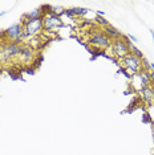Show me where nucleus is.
<instances>
[{"mask_svg": "<svg viewBox=\"0 0 154 155\" xmlns=\"http://www.w3.org/2000/svg\"><path fill=\"white\" fill-rule=\"evenodd\" d=\"M22 24H23V31L25 32L28 38L35 37V36H40L44 29L43 17H37V19H32V20H23L22 19Z\"/></svg>", "mask_w": 154, "mask_h": 155, "instance_id": "obj_1", "label": "nucleus"}, {"mask_svg": "<svg viewBox=\"0 0 154 155\" xmlns=\"http://www.w3.org/2000/svg\"><path fill=\"white\" fill-rule=\"evenodd\" d=\"M110 51H112V54L118 60H122L124 57H126L128 54H130V51H129V47L126 43V37L122 36L118 38H113L110 45Z\"/></svg>", "mask_w": 154, "mask_h": 155, "instance_id": "obj_2", "label": "nucleus"}, {"mask_svg": "<svg viewBox=\"0 0 154 155\" xmlns=\"http://www.w3.org/2000/svg\"><path fill=\"white\" fill-rule=\"evenodd\" d=\"M88 43L92 47L100 49V51H106L112 45V38L108 37L104 33V31H99V32H94L88 37Z\"/></svg>", "mask_w": 154, "mask_h": 155, "instance_id": "obj_3", "label": "nucleus"}, {"mask_svg": "<svg viewBox=\"0 0 154 155\" xmlns=\"http://www.w3.org/2000/svg\"><path fill=\"white\" fill-rule=\"evenodd\" d=\"M143 60V58H142ZM142 60L136 57L134 54H128L126 57H124L121 60V65L126 69V72H129V77H132L133 74L138 73L142 69Z\"/></svg>", "mask_w": 154, "mask_h": 155, "instance_id": "obj_4", "label": "nucleus"}, {"mask_svg": "<svg viewBox=\"0 0 154 155\" xmlns=\"http://www.w3.org/2000/svg\"><path fill=\"white\" fill-rule=\"evenodd\" d=\"M64 24H62V20L59 16L53 15V13L48 12L47 15H43V27L44 31H57L59 28H61Z\"/></svg>", "mask_w": 154, "mask_h": 155, "instance_id": "obj_5", "label": "nucleus"}, {"mask_svg": "<svg viewBox=\"0 0 154 155\" xmlns=\"http://www.w3.org/2000/svg\"><path fill=\"white\" fill-rule=\"evenodd\" d=\"M22 32H23V24L22 21H19V23L12 24L11 27H8L7 29L3 31V37L9 40V43L11 41H17V38H19Z\"/></svg>", "mask_w": 154, "mask_h": 155, "instance_id": "obj_6", "label": "nucleus"}, {"mask_svg": "<svg viewBox=\"0 0 154 155\" xmlns=\"http://www.w3.org/2000/svg\"><path fill=\"white\" fill-rule=\"evenodd\" d=\"M36 57V53H35V51L32 48H29L28 45L23 44V48L22 51H20V54H19V61L22 62V64H31V62L35 60Z\"/></svg>", "mask_w": 154, "mask_h": 155, "instance_id": "obj_7", "label": "nucleus"}, {"mask_svg": "<svg viewBox=\"0 0 154 155\" xmlns=\"http://www.w3.org/2000/svg\"><path fill=\"white\" fill-rule=\"evenodd\" d=\"M139 97H141L142 102L146 105V106L153 105L154 104V85L143 87V89L139 91Z\"/></svg>", "mask_w": 154, "mask_h": 155, "instance_id": "obj_8", "label": "nucleus"}, {"mask_svg": "<svg viewBox=\"0 0 154 155\" xmlns=\"http://www.w3.org/2000/svg\"><path fill=\"white\" fill-rule=\"evenodd\" d=\"M104 33L108 37H110L112 40H113V38H118V37H122V36H124V35H122L120 31L116 29L114 27H112L110 24H108V25L104 27Z\"/></svg>", "mask_w": 154, "mask_h": 155, "instance_id": "obj_9", "label": "nucleus"}, {"mask_svg": "<svg viewBox=\"0 0 154 155\" xmlns=\"http://www.w3.org/2000/svg\"><path fill=\"white\" fill-rule=\"evenodd\" d=\"M130 85H132V87L134 89L137 93H139L143 87V84H142V81H141V78H139V74L138 73H136V74H133L132 77H130Z\"/></svg>", "mask_w": 154, "mask_h": 155, "instance_id": "obj_10", "label": "nucleus"}, {"mask_svg": "<svg viewBox=\"0 0 154 155\" xmlns=\"http://www.w3.org/2000/svg\"><path fill=\"white\" fill-rule=\"evenodd\" d=\"M43 9H44V7L36 8V9H33V11L25 13L22 19L23 20H32V19H37V17H43Z\"/></svg>", "mask_w": 154, "mask_h": 155, "instance_id": "obj_11", "label": "nucleus"}, {"mask_svg": "<svg viewBox=\"0 0 154 155\" xmlns=\"http://www.w3.org/2000/svg\"><path fill=\"white\" fill-rule=\"evenodd\" d=\"M138 74H139V78H141L143 86H150V85H152V77H150V72L141 69L138 72Z\"/></svg>", "mask_w": 154, "mask_h": 155, "instance_id": "obj_12", "label": "nucleus"}, {"mask_svg": "<svg viewBox=\"0 0 154 155\" xmlns=\"http://www.w3.org/2000/svg\"><path fill=\"white\" fill-rule=\"evenodd\" d=\"M51 8V13H53V15L56 16H59L60 17L61 15H64V11H65V8H62V7H49Z\"/></svg>", "mask_w": 154, "mask_h": 155, "instance_id": "obj_13", "label": "nucleus"}, {"mask_svg": "<svg viewBox=\"0 0 154 155\" xmlns=\"http://www.w3.org/2000/svg\"><path fill=\"white\" fill-rule=\"evenodd\" d=\"M76 11V16H85L89 13V9L88 8H80V7H77V8H75Z\"/></svg>", "mask_w": 154, "mask_h": 155, "instance_id": "obj_14", "label": "nucleus"}, {"mask_svg": "<svg viewBox=\"0 0 154 155\" xmlns=\"http://www.w3.org/2000/svg\"><path fill=\"white\" fill-rule=\"evenodd\" d=\"M64 15H66L68 17H76V11H75V8H68V9H65L64 11Z\"/></svg>", "mask_w": 154, "mask_h": 155, "instance_id": "obj_15", "label": "nucleus"}, {"mask_svg": "<svg viewBox=\"0 0 154 155\" xmlns=\"http://www.w3.org/2000/svg\"><path fill=\"white\" fill-rule=\"evenodd\" d=\"M142 69H143V70H148V72H150V70H152V69H150V62H149L146 58L142 60Z\"/></svg>", "mask_w": 154, "mask_h": 155, "instance_id": "obj_16", "label": "nucleus"}, {"mask_svg": "<svg viewBox=\"0 0 154 155\" xmlns=\"http://www.w3.org/2000/svg\"><path fill=\"white\" fill-rule=\"evenodd\" d=\"M148 115L152 118V121H154V104L148 106Z\"/></svg>", "mask_w": 154, "mask_h": 155, "instance_id": "obj_17", "label": "nucleus"}, {"mask_svg": "<svg viewBox=\"0 0 154 155\" xmlns=\"http://www.w3.org/2000/svg\"><path fill=\"white\" fill-rule=\"evenodd\" d=\"M126 38H128V40H130L133 44H134V43H138L137 37H136V36H133V35H128V36H126Z\"/></svg>", "mask_w": 154, "mask_h": 155, "instance_id": "obj_18", "label": "nucleus"}, {"mask_svg": "<svg viewBox=\"0 0 154 155\" xmlns=\"http://www.w3.org/2000/svg\"><path fill=\"white\" fill-rule=\"evenodd\" d=\"M150 69H152V72L154 73V62H150Z\"/></svg>", "mask_w": 154, "mask_h": 155, "instance_id": "obj_19", "label": "nucleus"}, {"mask_svg": "<svg viewBox=\"0 0 154 155\" xmlns=\"http://www.w3.org/2000/svg\"><path fill=\"white\" fill-rule=\"evenodd\" d=\"M2 37H3V31L0 29V45H2V41H3V40H2Z\"/></svg>", "mask_w": 154, "mask_h": 155, "instance_id": "obj_20", "label": "nucleus"}, {"mask_svg": "<svg viewBox=\"0 0 154 155\" xmlns=\"http://www.w3.org/2000/svg\"><path fill=\"white\" fill-rule=\"evenodd\" d=\"M150 35H152V37H153V43H154V31H153V29H150Z\"/></svg>", "mask_w": 154, "mask_h": 155, "instance_id": "obj_21", "label": "nucleus"}, {"mask_svg": "<svg viewBox=\"0 0 154 155\" xmlns=\"http://www.w3.org/2000/svg\"><path fill=\"white\" fill-rule=\"evenodd\" d=\"M0 17H2V16H0Z\"/></svg>", "mask_w": 154, "mask_h": 155, "instance_id": "obj_22", "label": "nucleus"}]
</instances>
